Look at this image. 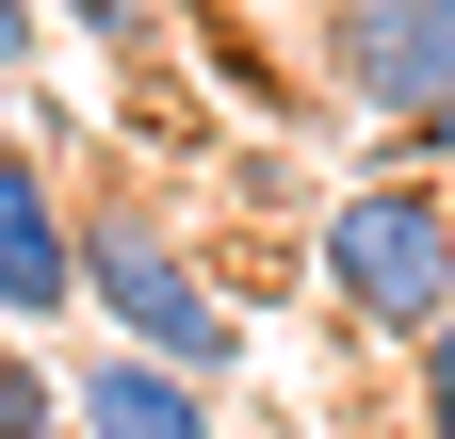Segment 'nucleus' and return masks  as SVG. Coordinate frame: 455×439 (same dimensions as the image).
<instances>
[{
	"label": "nucleus",
	"mask_w": 455,
	"mask_h": 439,
	"mask_svg": "<svg viewBox=\"0 0 455 439\" xmlns=\"http://www.w3.org/2000/svg\"><path fill=\"white\" fill-rule=\"evenodd\" d=\"M309 277H325V309L358 325L374 358H407L423 325L455 309V180H439V163H407V147H374V180L325 196Z\"/></svg>",
	"instance_id": "1"
},
{
	"label": "nucleus",
	"mask_w": 455,
	"mask_h": 439,
	"mask_svg": "<svg viewBox=\"0 0 455 439\" xmlns=\"http://www.w3.org/2000/svg\"><path fill=\"white\" fill-rule=\"evenodd\" d=\"M82 309H98V342H131V358H180V374H244V309H228V277L163 228L147 196H82Z\"/></svg>",
	"instance_id": "2"
},
{
	"label": "nucleus",
	"mask_w": 455,
	"mask_h": 439,
	"mask_svg": "<svg viewBox=\"0 0 455 439\" xmlns=\"http://www.w3.org/2000/svg\"><path fill=\"white\" fill-rule=\"evenodd\" d=\"M309 82H325L374 147L423 131L439 98H455V0H309Z\"/></svg>",
	"instance_id": "3"
},
{
	"label": "nucleus",
	"mask_w": 455,
	"mask_h": 439,
	"mask_svg": "<svg viewBox=\"0 0 455 439\" xmlns=\"http://www.w3.org/2000/svg\"><path fill=\"white\" fill-rule=\"evenodd\" d=\"M0 325H17V342L82 325V196L49 180L33 147H0Z\"/></svg>",
	"instance_id": "4"
},
{
	"label": "nucleus",
	"mask_w": 455,
	"mask_h": 439,
	"mask_svg": "<svg viewBox=\"0 0 455 439\" xmlns=\"http://www.w3.org/2000/svg\"><path fill=\"white\" fill-rule=\"evenodd\" d=\"M66 407H82V439H228V423H212V374L131 358V342H82V358H66Z\"/></svg>",
	"instance_id": "5"
},
{
	"label": "nucleus",
	"mask_w": 455,
	"mask_h": 439,
	"mask_svg": "<svg viewBox=\"0 0 455 439\" xmlns=\"http://www.w3.org/2000/svg\"><path fill=\"white\" fill-rule=\"evenodd\" d=\"M0 439H82V407H66V374H49L17 325H0Z\"/></svg>",
	"instance_id": "6"
},
{
	"label": "nucleus",
	"mask_w": 455,
	"mask_h": 439,
	"mask_svg": "<svg viewBox=\"0 0 455 439\" xmlns=\"http://www.w3.org/2000/svg\"><path fill=\"white\" fill-rule=\"evenodd\" d=\"M407 439H455V309L407 342Z\"/></svg>",
	"instance_id": "7"
},
{
	"label": "nucleus",
	"mask_w": 455,
	"mask_h": 439,
	"mask_svg": "<svg viewBox=\"0 0 455 439\" xmlns=\"http://www.w3.org/2000/svg\"><path fill=\"white\" fill-rule=\"evenodd\" d=\"M49 17H66L82 49H147V33H163V0H49Z\"/></svg>",
	"instance_id": "8"
},
{
	"label": "nucleus",
	"mask_w": 455,
	"mask_h": 439,
	"mask_svg": "<svg viewBox=\"0 0 455 439\" xmlns=\"http://www.w3.org/2000/svg\"><path fill=\"white\" fill-rule=\"evenodd\" d=\"M33 49H49V33H33V0H0V82H17Z\"/></svg>",
	"instance_id": "9"
},
{
	"label": "nucleus",
	"mask_w": 455,
	"mask_h": 439,
	"mask_svg": "<svg viewBox=\"0 0 455 439\" xmlns=\"http://www.w3.org/2000/svg\"><path fill=\"white\" fill-rule=\"evenodd\" d=\"M390 147H407V163H455V98H439V115H423V131H390Z\"/></svg>",
	"instance_id": "10"
},
{
	"label": "nucleus",
	"mask_w": 455,
	"mask_h": 439,
	"mask_svg": "<svg viewBox=\"0 0 455 439\" xmlns=\"http://www.w3.org/2000/svg\"><path fill=\"white\" fill-rule=\"evenodd\" d=\"M439 180H455V163H439Z\"/></svg>",
	"instance_id": "11"
}]
</instances>
